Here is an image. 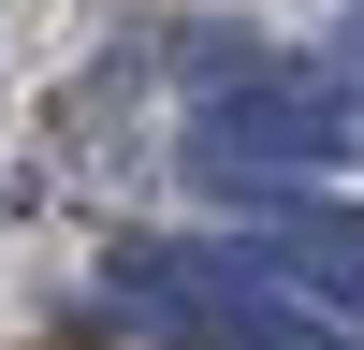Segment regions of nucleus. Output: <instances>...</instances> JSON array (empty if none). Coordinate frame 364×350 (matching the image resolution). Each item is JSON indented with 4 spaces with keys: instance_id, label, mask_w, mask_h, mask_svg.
Segmentation results:
<instances>
[{
    "instance_id": "nucleus-1",
    "label": "nucleus",
    "mask_w": 364,
    "mask_h": 350,
    "mask_svg": "<svg viewBox=\"0 0 364 350\" xmlns=\"http://www.w3.org/2000/svg\"><path fill=\"white\" fill-rule=\"evenodd\" d=\"M291 161H364V73H262L190 117V175H291Z\"/></svg>"
},
{
    "instance_id": "nucleus-2",
    "label": "nucleus",
    "mask_w": 364,
    "mask_h": 350,
    "mask_svg": "<svg viewBox=\"0 0 364 350\" xmlns=\"http://www.w3.org/2000/svg\"><path fill=\"white\" fill-rule=\"evenodd\" d=\"M219 204L262 233V262H277L291 307H321V321L364 336V204H350V190H306V175H219Z\"/></svg>"
},
{
    "instance_id": "nucleus-3",
    "label": "nucleus",
    "mask_w": 364,
    "mask_h": 350,
    "mask_svg": "<svg viewBox=\"0 0 364 350\" xmlns=\"http://www.w3.org/2000/svg\"><path fill=\"white\" fill-rule=\"evenodd\" d=\"M204 336H219V350H364L350 321L291 307V292H219V307H204Z\"/></svg>"
}]
</instances>
